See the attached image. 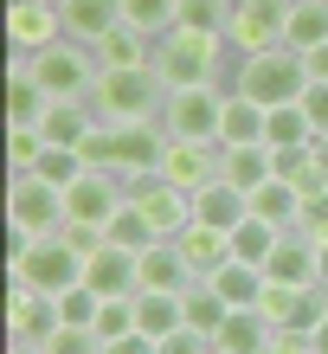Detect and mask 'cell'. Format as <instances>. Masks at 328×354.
I'll return each instance as SVG.
<instances>
[{"instance_id":"6da1fadb","label":"cell","mask_w":328,"mask_h":354,"mask_svg":"<svg viewBox=\"0 0 328 354\" xmlns=\"http://www.w3.org/2000/svg\"><path fill=\"white\" fill-rule=\"evenodd\" d=\"M225 39L219 32H187V26H174V32H161L155 39V77L168 91H180V84H232L225 77Z\"/></svg>"},{"instance_id":"7a4b0ae2","label":"cell","mask_w":328,"mask_h":354,"mask_svg":"<svg viewBox=\"0 0 328 354\" xmlns=\"http://www.w3.org/2000/svg\"><path fill=\"white\" fill-rule=\"evenodd\" d=\"M161 103H168V84L155 77V65L142 71H97L90 84V110L110 129H135V122H161Z\"/></svg>"},{"instance_id":"3957f363","label":"cell","mask_w":328,"mask_h":354,"mask_svg":"<svg viewBox=\"0 0 328 354\" xmlns=\"http://www.w3.org/2000/svg\"><path fill=\"white\" fill-rule=\"evenodd\" d=\"M232 91L251 97V103H264V110H283V103H302V91H309V65H302V52H290V46L251 52V58H238Z\"/></svg>"},{"instance_id":"277c9868","label":"cell","mask_w":328,"mask_h":354,"mask_svg":"<svg viewBox=\"0 0 328 354\" xmlns=\"http://www.w3.org/2000/svg\"><path fill=\"white\" fill-rule=\"evenodd\" d=\"M7 283H26V290H46V297H58V290L84 283V252L71 245V232H52V239H26L7 252Z\"/></svg>"},{"instance_id":"5b68a950","label":"cell","mask_w":328,"mask_h":354,"mask_svg":"<svg viewBox=\"0 0 328 354\" xmlns=\"http://www.w3.org/2000/svg\"><path fill=\"white\" fill-rule=\"evenodd\" d=\"M65 225H71L65 187L39 180V174H13V180H7V232H13V245L52 239V232H65Z\"/></svg>"},{"instance_id":"8992f818","label":"cell","mask_w":328,"mask_h":354,"mask_svg":"<svg viewBox=\"0 0 328 354\" xmlns=\"http://www.w3.org/2000/svg\"><path fill=\"white\" fill-rule=\"evenodd\" d=\"M225 97H232V84H180V91H168V103H161L168 142H219Z\"/></svg>"},{"instance_id":"52a82bcc","label":"cell","mask_w":328,"mask_h":354,"mask_svg":"<svg viewBox=\"0 0 328 354\" xmlns=\"http://www.w3.org/2000/svg\"><path fill=\"white\" fill-rule=\"evenodd\" d=\"M26 71L39 77L46 97H90V84H97V58H90V46H77V39H58V46L32 52Z\"/></svg>"},{"instance_id":"ba28073f","label":"cell","mask_w":328,"mask_h":354,"mask_svg":"<svg viewBox=\"0 0 328 354\" xmlns=\"http://www.w3.org/2000/svg\"><path fill=\"white\" fill-rule=\"evenodd\" d=\"M129 206V180L110 174V168H84V180L65 187V213L77 232H110V219Z\"/></svg>"},{"instance_id":"9c48e42d","label":"cell","mask_w":328,"mask_h":354,"mask_svg":"<svg viewBox=\"0 0 328 354\" xmlns=\"http://www.w3.org/2000/svg\"><path fill=\"white\" fill-rule=\"evenodd\" d=\"M129 206L155 225V239H180L193 225V194H180V187L161 180V174H135L129 180Z\"/></svg>"},{"instance_id":"30bf717a","label":"cell","mask_w":328,"mask_h":354,"mask_svg":"<svg viewBox=\"0 0 328 354\" xmlns=\"http://www.w3.org/2000/svg\"><path fill=\"white\" fill-rule=\"evenodd\" d=\"M283 26H290V0H238L232 26H225V46L238 58L271 52V46H283Z\"/></svg>"},{"instance_id":"8fae6325","label":"cell","mask_w":328,"mask_h":354,"mask_svg":"<svg viewBox=\"0 0 328 354\" xmlns=\"http://www.w3.org/2000/svg\"><path fill=\"white\" fill-rule=\"evenodd\" d=\"M58 297H46V290H26V283H7V335L13 342H32V348H46L58 335Z\"/></svg>"},{"instance_id":"7c38bea8","label":"cell","mask_w":328,"mask_h":354,"mask_svg":"<svg viewBox=\"0 0 328 354\" xmlns=\"http://www.w3.org/2000/svg\"><path fill=\"white\" fill-rule=\"evenodd\" d=\"M135 277H142V290H174V297H187V290L200 283L193 264H187V252H180L174 239L142 245V252H135Z\"/></svg>"},{"instance_id":"4fadbf2b","label":"cell","mask_w":328,"mask_h":354,"mask_svg":"<svg viewBox=\"0 0 328 354\" xmlns=\"http://www.w3.org/2000/svg\"><path fill=\"white\" fill-rule=\"evenodd\" d=\"M264 277H271V283H290V290L322 283V245L309 232H283L277 252H271V264H264Z\"/></svg>"},{"instance_id":"5bb4252c","label":"cell","mask_w":328,"mask_h":354,"mask_svg":"<svg viewBox=\"0 0 328 354\" xmlns=\"http://www.w3.org/2000/svg\"><path fill=\"white\" fill-rule=\"evenodd\" d=\"M7 39H13L19 58H32V52H46V46H58V39H65V19H58V7L13 0V7H7Z\"/></svg>"},{"instance_id":"9a60e30c","label":"cell","mask_w":328,"mask_h":354,"mask_svg":"<svg viewBox=\"0 0 328 354\" xmlns=\"http://www.w3.org/2000/svg\"><path fill=\"white\" fill-rule=\"evenodd\" d=\"M84 283L97 290V297H135V290H142L135 252H129V245H116V239H104V245L84 258Z\"/></svg>"},{"instance_id":"2e32d148","label":"cell","mask_w":328,"mask_h":354,"mask_svg":"<svg viewBox=\"0 0 328 354\" xmlns=\"http://www.w3.org/2000/svg\"><path fill=\"white\" fill-rule=\"evenodd\" d=\"M32 129L46 136V149H84V136L97 129V110H90V97H52Z\"/></svg>"},{"instance_id":"e0dca14e","label":"cell","mask_w":328,"mask_h":354,"mask_svg":"<svg viewBox=\"0 0 328 354\" xmlns=\"http://www.w3.org/2000/svg\"><path fill=\"white\" fill-rule=\"evenodd\" d=\"M161 180H174L180 194H200L206 180H219V142H168Z\"/></svg>"},{"instance_id":"ac0fdd59","label":"cell","mask_w":328,"mask_h":354,"mask_svg":"<svg viewBox=\"0 0 328 354\" xmlns=\"http://www.w3.org/2000/svg\"><path fill=\"white\" fill-rule=\"evenodd\" d=\"M238 219H251V194H238L232 180H206L193 194V225H213V232H232Z\"/></svg>"},{"instance_id":"d6986e66","label":"cell","mask_w":328,"mask_h":354,"mask_svg":"<svg viewBox=\"0 0 328 354\" xmlns=\"http://www.w3.org/2000/svg\"><path fill=\"white\" fill-rule=\"evenodd\" d=\"M135 328L155 342H168L187 328V297H174V290H135Z\"/></svg>"},{"instance_id":"ffe728a7","label":"cell","mask_w":328,"mask_h":354,"mask_svg":"<svg viewBox=\"0 0 328 354\" xmlns=\"http://www.w3.org/2000/svg\"><path fill=\"white\" fill-rule=\"evenodd\" d=\"M58 19H65V39L97 46L110 26H122V7H116V0H65V7H58Z\"/></svg>"},{"instance_id":"44dd1931","label":"cell","mask_w":328,"mask_h":354,"mask_svg":"<svg viewBox=\"0 0 328 354\" xmlns=\"http://www.w3.org/2000/svg\"><path fill=\"white\" fill-rule=\"evenodd\" d=\"M90 58H97V71H142V65L155 58V39H142V32H129V26H110V32L90 46Z\"/></svg>"},{"instance_id":"7402d4cb","label":"cell","mask_w":328,"mask_h":354,"mask_svg":"<svg viewBox=\"0 0 328 354\" xmlns=\"http://www.w3.org/2000/svg\"><path fill=\"white\" fill-rule=\"evenodd\" d=\"M46 91H39V77L26 71V58H13V71H7V129H32L39 116H46Z\"/></svg>"},{"instance_id":"603a6c76","label":"cell","mask_w":328,"mask_h":354,"mask_svg":"<svg viewBox=\"0 0 328 354\" xmlns=\"http://www.w3.org/2000/svg\"><path fill=\"white\" fill-rule=\"evenodd\" d=\"M271 174H277V155L264 149V142H251V149H219V180H232L238 194L264 187Z\"/></svg>"},{"instance_id":"cb8c5ba5","label":"cell","mask_w":328,"mask_h":354,"mask_svg":"<svg viewBox=\"0 0 328 354\" xmlns=\"http://www.w3.org/2000/svg\"><path fill=\"white\" fill-rule=\"evenodd\" d=\"M213 354H271V322L258 309H232L225 328L213 335Z\"/></svg>"},{"instance_id":"d4e9b609","label":"cell","mask_w":328,"mask_h":354,"mask_svg":"<svg viewBox=\"0 0 328 354\" xmlns=\"http://www.w3.org/2000/svg\"><path fill=\"white\" fill-rule=\"evenodd\" d=\"M264 103H251V97H225V116H219V149H251V142H264Z\"/></svg>"},{"instance_id":"484cf974","label":"cell","mask_w":328,"mask_h":354,"mask_svg":"<svg viewBox=\"0 0 328 354\" xmlns=\"http://www.w3.org/2000/svg\"><path fill=\"white\" fill-rule=\"evenodd\" d=\"M296 213H302V194L290 180H264V187H251V219H264V225H277V232H296Z\"/></svg>"},{"instance_id":"4316f807","label":"cell","mask_w":328,"mask_h":354,"mask_svg":"<svg viewBox=\"0 0 328 354\" xmlns=\"http://www.w3.org/2000/svg\"><path fill=\"white\" fill-rule=\"evenodd\" d=\"M174 245L187 252V264H193V277H200V283H206L219 264H232V232H213V225H187Z\"/></svg>"},{"instance_id":"83f0119b","label":"cell","mask_w":328,"mask_h":354,"mask_svg":"<svg viewBox=\"0 0 328 354\" xmlns=\"http://www.w3.org/2000/svg\"><path fill=\"white\" fill-rule=\"evenodd\" d=\"M206 283H213L232 309H258V303H264V283H271V277H264L258 264H238V258H232V264H219Z\"/></svg>"},{"instance_id":"f1b7e54d","label":"cell","mask_w":328,"mask_h":354,"mask_svg":"<svg viewBox=\"0 0 328 354\" xmlns=\"http://www.w3.org/2000/svg\"><path fill=\"white\" fill-rule=\"evenodd\" d=\"M283 46H290V52H316V46H328V0H290Z\"/></svg>"},{"instance_id":"f546056e","label":"cell","mask_w":328,"mask_h":354,"mask_svg":"<svg viewBox=\"0 0 328 354\" xmlns=\"http://www.w3.org/2000/svg\"><path fill=\"white\" fill-rule=\"evenodd\" d=\"M316 129H309V116H302V103H283V110L264 116V149L283 155V149H309Z\"/></svg>"},{"instance_id":"4dcf8cb0","label":"cell","mask_w":328,"mask_h":354,"mask_svg":"<svg viewBox=\"0 0 328 354\" xmlns=\"http://www.w3.org/2000/svg\"><path fill=\"white\" fill-rule=\"evenodd\" d=\"M116 7H122V26L142 32V39L174 32V19H180V0H116Z\"/></svg>"},{"instance_id":"1f68e13d","label":"cell","mask_w":328,"mask_h":354,"mask_svg":"<svg viewBox=\"0 0 328 354\" xmlns=\"http://www.w3.org/2000/svg\"><path fill=\"white\" fill-rule=\"evenodd\" d=\"M277 239H283L277 225H264V219H238V225H232V258L264 270V264H271V252H277Z\"/></svg>"},{"instance_id":"d6a6232c","label":"cell","mask_w":328,"mask_h":354,"mask_svg":"<svg viewBox=\"0 0 328 354\" xmlns=\"http://www.w3.org/2000/svg\"><path fill=\"white\" fill-rule=\"evenodd\" d=\"M225 316H232V303H225L213 283H193V290H187V328H193V335L213 342L219 328H225Z\"/></svg>"},{"instance_id":"836d02e7","label":"cell","mask_w":328,"mask_h":354,"mask_svg":"<svg viewBox=\"0 0 328 354\" xmlns=\"http://www.w3.org/2000/svg\"><path fill=\"white\" fill-rule=\"evenodd\" d=\"M84 168H90V161H84V149H46L26 174L52 180V187H77V180H84Z\"/></svg>"},{"instance_id":"e575fe53","label":"cell","mask_w":328,"mask_h":354,"mask_svg":"<svg viewBox=\"0 0 328 354\" xmlns=\"http://www.w3.org/2000/svg\"><path fill=\"white\" fill-rule=\"evenodd\" d=\"M232 7H238V0H180V19H174V26H187V32H219V39H225Z\"/></svg>"},{"instance_id":"d590c367","label":"cell","mask_w":328,"mask_h":354,"mask_svg":"<svg viewBox=\"0 0 328 354\" xmlns=\"http://www.w3.org/2000/svg\"><path fill=\"white\" fill-rule=\"evenodd\" d=\"M97 309H104V297H97L90 283L58 290V322H65V328H97Z\"/></svg>"},{"instance_id":"8d00e7d4","label":"cell","mask_w":328,"mask_h":354,"mask_svg":"<svg viewBox=\"0 0 328 354\" xmlns=\"http://www.w3.org/2000/svg\"><path fill=\"white\" fill-rule=\"evenodd\" d=\"M97 342H116V335H135V297H104V309H97Z\"/></svg>"},{"instance_id":"74e56055","label":"cell","mask_w":328,"mask_h":354,"mask_svg":"<svg viewBox=\"0 0 328 354\" xmlns=\"http://www.w3.org/2000/svg\"><path fill=\"white\" fill-rule=\"evenodd\" d=\"M104 239H116V245H129V252H142V245H155V225L142 219L135 206H122V213L110 219V232H104Z\"/></svg>"},{"instance_id":"f35d334b","label":"cell","mask_w":328,"mask_h":354,"mask_svg":"<svg viewBox=\"0 0 328 354\" xmlns=\"http://www.w3.org/2000/svg\"><path fill=\"white\" fill-rule=\"evenodd\" d=\"M39 155H46V136H39V129H7V161H13V174H26Z\"/></svg>"},{"instance_id":"ab89813d","label":"cell","mask_w":328,"mask_h":354,"mask_svg":"<svg viewBox=\"0 0 328 354\" xmlns=\"http://www.w3.org/2000/svg\"><path fill=\"white\" fill-rule=\"evenodd\" d=\"M46 354H104V342H97L90 328H58L46 342Z\"/></svg>"},{"instance_id":"60d3db41","label":"cell","mask_w":328,"mask_h":354,"mask_svg":"<svg viewBox=\"0 0 328 354\" xmlns=\"http://www.w3.org/2000/svg\"><path fill=\"white\" fill-rule=\"evenodd\" d=\"M296 232H309L316 245L328 239V194H309V200H302V213H296Z\"/></svg>"},{"instance_id":"b9f144b4","label":"cell","mask_w":328,"mask_h":354,"mask_svg":"<svg viewBox=\"0 0 328 354\" xmlns=\"http://www.w3.org/2000/svg\"><path fill=\"white\" fill-rule=\"evenodd\" d=\"M302 116H309L316 136H328V84H309V91H302Z\"/></svg>"},{"instance_id":"7bdbcfd3","label":"cell","mask_w":328,"mask_h":354,"mask_svg":"<svg viewBox=\"0 0 328 354\" xmlns=\"http://www.w3.org/2000/svg\"><path fill=\"white\" fill-rule=\"evenodd\" d=\"M104 354H161V342L135 328V335H116V342H104Z\"/></svg>"},{"instance_id":"ee69618b","label":"cell","mask_w":328,"mask_h":354,"mask_svg":"<svg viewBox=\"0 0 328 354\" xmlns=\"http://www.w3.org/2000/svg\"><path fill=\"white\" fill-rule=\"evenodd\" d=\"M161 354H213V342H206V335H193V328H180V335L161 342Z\"/></svg>"},{"instance_id":"f6af8a7d","label":"cell","mask_w":328,"mask_h":354,"mask_svg":"<svg viewBox=\"0 0 328 354\" xmlns=\"http://www.w3.org/2000/svg\"><path fill=\"white\" fill-rule=\"evenodd\" d=\"M302 65H309V84H328V46H316V52H302Z\"/></svg>"},{"instance_id":"bcb514c9","label":"cell","mask_w":328,"mask_h":354,"mask_svg":"<svg viewBox=\"0 0 328 354\" xmlns=\"http://www.w3.org/2000/svg\"><path fill=\"white\" fill-rule=\"evenodd\" d=\"M309 348H316V354H328V316L316 322V335H309Z\"/></svg>"},{"instance_id":"7dc6e473","label":"cell","mask_w":328,"mask_h":354,"mask_svg":"<svg viewBox=\"0 0 328 354\" xmlns=\"http://www.w3.org/2000/svg\"><path fill=\"white\" fill-rule=\"evenodd\" d=\"M7 354H46V348H32V342H13V348H7Z\"/></svg>"},{"instance_id":"c3c4849f","label":"cell","mask_w":328,"mask_h":354,"mask_svg":"<svg viewBox=\"0 0 328 354\" xmlns=\"http://www.w3.org/2000/svg\"><path fill=\"white\" fill-rule=\"evenodd\" d=\"M322 290H328V239H322Z\"/></svg>"},{"instance_id":"681fc988","label":"cell","mask_w":328,"mask_h":354,"mask_svg":"<svg viewBox=\"0 0 328 354\" xmlns=\"http://www.w3.org/2000/svg\"><path fill=\"white\" fill-rule=\"evenodd\" d=\"M39 7H65V0H39Z\"/></svg>"},{"instance_id":"f907efd6","label":"cell","mask_w":328,"mask_h":354,"mask_svg":"<svg viewBox=\"0 0 328 354\" xmlns=\"http://www.w3.org/2000/svg\"><path fill=\"white\" fill-rule=\"evenodd\" d=\"M271 354H277V348H271Z\"/></svg>"}]
</instances>
